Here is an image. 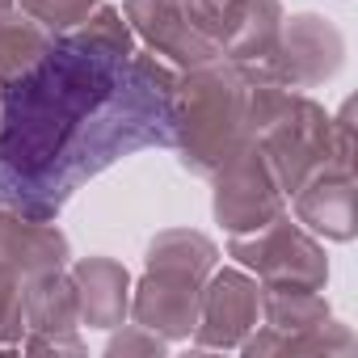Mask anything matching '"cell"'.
I'll return each instance as SVG.
<instances>
[{"mask_svg":"<svg viewBox=\"0 0 358 358\" xmlns=\"http://www.w3.org/2000/svg\"><path fill=\"white\" fill-rule=\"evenodd\" d=\"M262 316L278 333H295L329 320V299L312 287H262Z\"/></svg>","mask_w":358,"mask_h":358,"instance_id":"e0dca14e","label":"cell"},{"mask_svg":"<svg viewBox=\"0 0 358 358\" xmlns=\"http://www.w3.org/2000/svg\"><path fill=\"white\" fill-rule=\"evenodd\" d=\"M329 148H333V164L354 173V97H345L337 118H329Z\"/></svg>","mask_w":358,"mask_h":358,"instance_id":"44dd1931","label":"cell"},{"mask_svg":"<svg viewBox=\"0 0 358 358\" xmlns=\"http://www.w3.org/2000/svg\"><path fill=\"white\" fill-rule=\"evenodd\" d=\"M13 5H17V0H0V17H5V13H9Z\"/></svg>","mask_w":358,"mask_h":358,"instance_id":"cb8c5ba5","label":"cell"},{"mask_svg":"<svg viewBox=\"0 0 358 358\" xmlns=\"http://www.w3.org/2000/svg\"><path fill=\"white\" fill-rule=\"evenodd\" d=\"M148 270H164V274H182L194 282H207V274L220 266V245L194 228H169L156 232L148 241Z\"/></svg>","mask_w":358,"mask_h":358,"instance_id":"5bb4252c","label":"cell"},{"mask_svg":"<svg viewBox=\"0 0 358 358\" xmlns=\"http://www.w3.org/2000/svg\"><path fill=\"white\" fill-rule=\"evenodd\" d=\"M169 350V341L160 337V333H152V329H143V324H131V329H122V333H114L110 341H106V354L110 358H127V354H164Z\"/></svg>","mask_w":358,"mask_h":358,"instance_id":"7402d4cb","label":"cell"},{"mask_svg":"<svg viewBox=\"0 0 358 358\" xmlns=\"http://www.w3.org/2000/svg\"><path fill=\"white\" fill-rule=\"evenodd\" d=\"M80 308L68 270L38 274L26 282V333H76Z\"/></svg>","mask_w":358,"mask_h":358,"instance_id":"9a60e30c","label":"cell"},{"mask_svg":"<svg viewBox=\"0 0 358 358\" xmlns=\"http://www.w3.org/2000/svg\"><path fill=\"white\" fill-rule=\"evenodd\" d=\"M282 17V0H228L220 51L232 64H270Z\"/></svg>","mask_w":358,"mask_h":358,"instance_id":"7c38bea8","label":"cell"},{"mask_svg":"<svg viewBox=\"0 0 358 358\" xmlns=\"http://www.w3.org/2000/svg\"><path fill=\"white\" fill-rule=\"evenodd\" d=\"M80 47H89V51H101V55H118V59H127V55H135V30H131V22L122 17V9H114V5H97L76 30H68Z\"/></svg>","mask_w":358,"mask_h":358,"instance_id":"ac0fdd59","label":"cell"},{"mask_svg":"<svg viewBox=\"0 0 358 358\" xmlns=\"http://www.w3.org/2000/svg\"><path fill=\"white\" fill-rule=\"evenodd\" d=\"M211 211L232 236L257 232L287 211V194L257 143H245L211 173Z\"/></svg>","mask_w":358,"mask_h":358,"instance_id":"277c9868","label":"cell"},{"mask_svg":"<svg viewBox=\"0 0 358 358\" xmlns=\"http://www.w3.org/2000/svg\"><path fill=\"white\" fill-rule=\"evenodd\" d=\"M177 68L152 51L127 59L55 34L51 51L0 89V207L55 220L122 156L173 143Z\"/></svg>","mask_w":358,"mask_h":358,"instance_id":"6da1fadb","label":"cell"},{"mask_svg":"<svg viewBox=\"0 0 358 358\" xmlns=\"http://www.w3.org/2000/svg\"><path fill=\"white\" fill-rule=\"evenodd\" d=\"M122 17L131 22L135 38H143L152 47V55H160L177 72L224 55L220 43H211L203 30H194L182 0H122Z\"/></svg>","mask_w":358,"mask_h":358,"instance_id":"52a82bcc","label":"cell"},{"mask_svg":"<svg viewBox=\"0 0 358 358\" xmlns=\"http://www.w3.org/2000/svg\"><path fill=\"white\" fill-rule=\"evenodd\" d=\"M68 257H72V245L55 228V220H30L22 211L0 207V266L9 274L30 282L38 274L68 270Z\"/></svg>","mask_w":358,"mask_h":358,"instance_id":"9c48e42d","label":"cell"},{"mask_svg":"<svg viewBox=\"0 0 358 358\" xmlns=\"http://www.w3.org/2000/svg\"><path fill=\"white\" fill-rule=\"evenodd\" d=\"M173 148L186 173L211 177L249 139V76L228 55L177 72L173 89Z\"/></svg>","mask_w":358,"mask_h":358,"instance_id":"7a4b0ae2","label":"cell"},{"mask_svg":"<svg viewBox=\"0 0 358 358\" xmlns=\"http://www.w3.org/2000/svg\"><path fill=\"white\" fill-rule=\"evenodd\" d=\"M241 350L249 358H266V354H287V358H299V354H354L358 350V337L350 324L341 320H320V324H308V329H295V333H278V329H253Z\"/></svg>","mask_w":358,"mask_h":358,"instance_id":"4fadbf2b","label":"cell"},{"mask_svg":"<svg viewBox=\"0 0 358 358\" xmlns=\"http://www.w3.org/2000/svg\"><path fill=\"white\" fill-rule=\"evenodd\" d=\"M228 257H236L245 270H253L262 278V287H312L324 291L329 282V257L324 245L291 215H274L266 228L232 236Z\"/></svg>","mask_w":358,"mask_h":358,"instance_id":"3957f363","label":"cell"},{"mask_svg":"<svg viewBox=\"0 0 358 358\" xmlns=\"http://www.w3.org/2000/svg\"><path fill=\"white\" fill-rule=\"evenodd\" d=\"M199 299L203 282L164 270H143V278L131 287V316L135 324L160 333L164 341H182L199 324Z\"/></svg>","mask_w":358,"mask_h":358,"instance_id":"ba28073f","label":"cell"},{"mask_svg":"<svg viewBox=\"0 0 358 358\" xmlns=\"http://www.w3.org/2000/svg\"><path fill=\"white\" fill-rule=\"evenodd\" d=\"M262 316V282L249 278L245 270H211L203 282L199 299V324H194V345L199 350H236Z\"/></svg>","mask_w":358,"mask_h":358,"instance_id":"8992f818","label":"cell"},{"mask_svg":"<svg viewBox=\"0 0 358 358\" xmlns=\"http://www.w3.org/2000/svg\"><path fill=\"white\" fill-rule=\"evenodd\" d=\"M72 291H76V308H80V324L89 329H118L131 316V274L122 262L114 257H80L72 270Z\"/></svg>","mask_w":358,"mask_h":358,"instance_id":"8fae6325","label":"cell"},{"mask_svg":"<svg viewBox=\"0 0 358 358\" xmlns=\"http://www.w3.org/2000/svg\"><path fill=\"white\" fill-rule=\"evenodd\" d=\"M26 337V282L0 266V350H13Z\"/></svg>","mask_w":358,"mask_h":358,"instance_id":"ffe728a7","label":"cell"},{"mask_svg":"<svg viewBox=\"0 0 358 358\" xmlns=\"http://www.w3.org/2000/svg\"><path fill=\"white\" fill-rule=\"evenodd\" d=\"M22 350H30V354H85V341L76 333H26Z\"/></svg>","mask_w":358,"mask_h":358,"instance_id":"603a6c76","label":"cell"},{"mask_svg":"<svg viewBox=\"0 0 358 358\" xmlns=\"http://www.w3.org/2000/svg\"><path fill=\"white\" fill-rule=\"evenodd\" d=\"M97 5H101V0H17V9H22L26 17H34L38 26H47L51 34L76 30Z\"/></svg>","mask_w":358,"mask_h":358,"instance_id":"d6986e66","label":"cell"},{"mask_svg":"<svg viewBox=\"0 0 358 358\" xmlns=\"http://www.w3.org/2000/svg\"><path fill=\"white\" fill-rule=\"evenodd\" d=\"M345 64V38L341 30L320 17V13H295L282 17L274 55H270V72L287 85V89H316L324 80H333Z\"/></svg>","mask_w":358,"mask_h":358,"instance_id":"5b68a950","label":"cell"},{"mask_svg":"<svg viewBox=\"0 0 358 358\" xmlns=\"http://www.w3.org/2000/svg\"><path fill=\"white\" fill-rule=\"evenodd\" d=\"M51 43H55V34L47 26H38L22 9H9L5 17H0V89L17 85L51 51Z\"/></svg>","mask_w":358,"mask_h":358,"instance_id":"2e32d148","label":"cell"},{"mask_svg":"<svg viewBox=\"0 0 358 358\" xmlns=\"http://www.w3.org/2000/svg\"><path fill=\"white\" fill-rule=\"evenodd\" d=\"M354 173L350 169H337V164H324L320 173H312L308 182L291 194L295 199V220L324 236V241H337V245H350L354 232H358V215H354Z\"/></svg>","mask_w":358,"mask_h":358,"instance_id":"30bf717a","label":"cell"}]
</instances>
